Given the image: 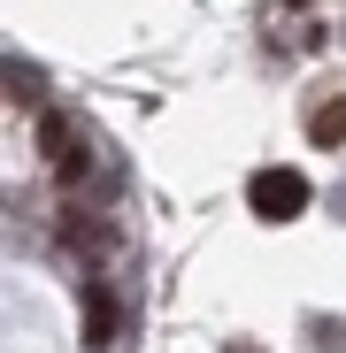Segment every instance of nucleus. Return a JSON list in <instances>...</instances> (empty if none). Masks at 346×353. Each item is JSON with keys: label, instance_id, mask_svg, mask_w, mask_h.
Returning a JSON list of instances; mask_svg holds the SVG:
<instances>
[{"label": "nucleus", "instance_id": "nucleus-6", "mask_svg": "<svg viewBox=\"0 0 346 353\" xmlns=\"http://www.w3.org/2000/svg\"><path fill=\"white\" fill-rule=\"evenodd\" d=\"M231 353H254V345H231Z\"/></svg>", "mask_w": 346, "mask_h": 353}, {"label": "nucleus", "instance_id": "nucleus-5", "mask_svg": "<svg viewBox=\"0 0 346 353\" xmlns=\"http://www.w3.org/2000/svg\"><path fill=\"white\" fill-rule=\"evenodd\" d=\"M0 85H8L23 108H39V70H23V62H8V70H0Z\"/></svg>", "mask_w": 346, "mask_h": 353}, {"label": "nucleus", "instance_id": "nucleus-2", "mask_svg": "<svg viewBox=\"0 0 346 353\" xmlns=\"http://www.w3.org/2000/svg\"><path fill=\"white\" fill-rule=\"evenodd\" d=\"M39 154L54 161L62 185H77V176H85V139H77V123H70L62 108H39Z\"/></svg>", "mask_w": 346, "mask_h": 353}, {"label": "nucleus", "instance_id": "nucleus-3", "mask_svg": "<svg viewBox=\"0 0 346 353\" xmlns=\"http://www.w3.org/2000/svg\"><path fill=\"white\" fill-rule=\"evenodd\" d=\"M85 345H115V292L108 284L85 292Z\"/></svg>", "mask_w": 346, "mask_h": 353}, {"label": "nucleus", "instance_id": "nucleus-1", "mask_svg": "<svg viewBox=\"0 0 346 353\" xmlns=\"http://www.w3.org/2000/svg\"><path fill=\"white\" fill-rule=\"evenodd\" d=\"M247 208H254L262 223L308 215V176H300V169H254V176H247Z\"/></svg>", "mask_w": 346, "mask_h": 353}, {"label": "nucleus", "instance_id": "nucleus-4", "mask_svg": "<svg viewBox=\"0 0 346 353\" xmlns=\"http://www.w3.org/2000/svg\"><path fill=\"white\" fill-rule=\"evenodd\" d=\"M308 139H316V146H338V139H346V92L323 100V108H308Z\"/></svg>", "mask_w": 346, "mask_h": 353}]
</instances>
